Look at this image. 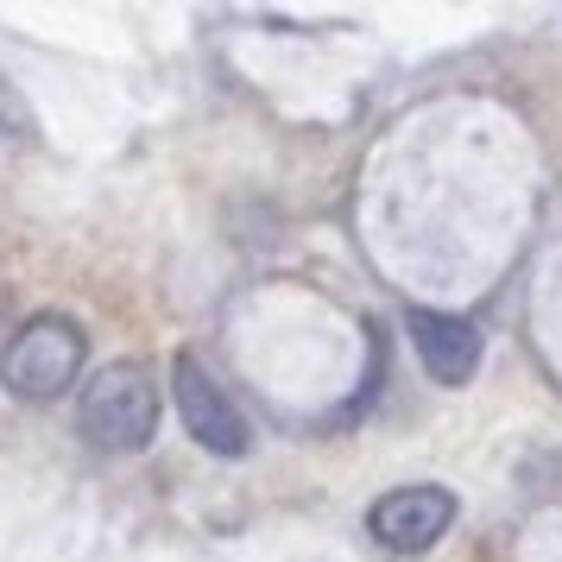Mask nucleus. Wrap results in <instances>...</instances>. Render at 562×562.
Wrapping results in <instances>:
<instances>
[{
    "instance_id": "obj_4",
    "label": "nucleus",
    "mask_w": 562,
    "mask_h": 562,
    "mask_svg": "<svg viewBox=\"0 0 562 562\" xmlns=\"http://www.w3.org/2000/svg\"><path fill=\"white\" fill-rule=\"evenodd\" d=\"M456 525V493L449 486H398L367 512V531L392 557H424L436 537Z\"/></svg>"
},
{
    "instance_id": "obj_3",
    "label": "nucleus",
    "mask_w": 562,
    "mask_h": 562,
    "mask_svg": "<svg viewBox=\"0 0 562 562\" xmlns=\"http://www.w3.org/2000/svg\"><path fill=\"white\" fill-rule=\"evenodd\" d=\"M171 398L183 411V430L196 436L209 456H222V461L247 456V417L228 405L222 380L196 355H178V367H171Z\"/></svg>"
},
{
    "instance_id": "obj_5",
    "label": "nucleus",
    "mask_w": 562,
    "mask_h": 562,
    "mask_svg": "<svg viewBox=\"0 0 562 562\" xmlns=\"http://www.w3.org/2000/svg\"><path fill=\"white\" fill-rule=\"evenodd\" d=\"M411 348L424 360V373L436 385H468L474 367H481V329L461 323V316H442V310H411L405 316Z\"/></svg>"
},
{
    "instance_id": "obj_1",
    "label": "nucleus",
    "mask_w": 562,
    "mask_h": 562,
    "mask_svg": "<svg viewBox=\"0 0 562 562\" xmlns=\"http://www.w3.org/2000/svg\"><path fill=\"white\" fill-rule=\"evenodd\" d=\"M77 430H82V442L102 449V456H133V449H146L153 430H158V380L139 360H108L102 373L82 385Z\"/></svg>"
},
{
    "instance_id": "obj_2",
    "label": "nucleus",
    "mask_w": 562,
    "mask_h": 562,
    "mask_svg": "<svg viewBox=\"0 0 562 562\" xmlns=\"http://www.w3.org/2000/svg\"><path fill=\"white\" fill-rule=\"evenodd\" d=\"M82 360H89V341L70 316H32L0 348V385L26 405H45V398H64L77 385Z\"/></svg>"
}]
</instances>
